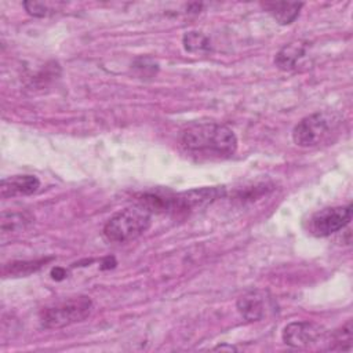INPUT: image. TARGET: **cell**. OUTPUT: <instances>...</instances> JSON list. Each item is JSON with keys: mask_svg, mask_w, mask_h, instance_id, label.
Here are the masks:
<instances>
[{"mask_svg": "<svg viewBox=\"0 0 353 353\" xmlns=\"http://www.w3.org/2000/svg\"><path fill=\"white\" fill-rule=\"evenodd\" d=\"M181 143L188 152L211 159H226L237 150L234 132L215 121L189 124L182 131Z\"/></svg>", "mask_w": 353, "mask_h": 353, "instance_id": "cell-1", "label": "cell"}, {"mask_svg": "<svg viewBox=\"0 0 353 353\" xmlns=\"http://www.w3.org/2000/svg\"><path fill=\"white\" fill-rule=\"evenodd\" d=\"M342 124V116L335 112H316L298 121L292 130V141L305 149L328 145L339 135Z\"/></svg>", "mask_w": 353, "mask_h": 353, "instance_id": "cell-2", "label": "cell"}, {"mask_svg": "<svg viewBox=\"0 0 353 353\" xmlns=\"http://www.w3.org/2000/svg\"><path fill=\"white\" fill-rule=\"evenodd\" d=\"M152 212L141 205H132L116 212L103 226V237L110 243H127L139 237L150 226Z\"/></svg>", "mask_w": 353, "mask_h": 353, "instance_id": "cell-3", "label": "cell"}, {"mask_svg": "<svg viewBox=\"0 0 353 353\" xmlns=\"http://www.w3.org/2000/svg\"><path fill=\"white\" fill-rule=\"evenodd\" d=\"M91 310L92 301L88 296H73L43 307L39 321L46 330H58L85 320Z\"/></svg>", "mask_w": 353, "mask_h": 353, "instance_id": "cell-4", "label": "cell"}, {"mask_svg": "<svg viewBox=\"0 0 353 353\" xmlns=\"http://www.w3.org/2000/svg\"><path fill=\"white\" fill-rule=\"evenodd\" d=\"M352 219V205L328 207L317 211L309 221V230L314 236L327 237L343 229Z\"/></svg>", "mask_w": 353, "mask_h": 353, "instance_id": "cell-5", "label": "cell"}, {"mask_svg": "<svg viewBox=\"0 0 353 353\" xmlns=\"http://www.w3.org/2000/svg\"><path fill=\"white\" fill-rule=\"evenodd\" d=\"M324 328L313 321H292L283 330V341L291 347H306L324 338Z\"/></svg>", "mask_w": 353, "mask_h": 353, "instance_id": "cell-6", "label": "cell"}, {"mask_svg": "<svg viewBox=\"0 0 353 353\" xmlns=\"http://www.w3.org/2000/svg\"><path fill=\"white\" fill-rule=\"evenodd\" d=\"M40 188V181L34 175H12L4 178L0 185V194L3 199L29 196L33 194Z\"/></svg>", "mask_w": 353, "mask_h": 353, "instance_id": "cell-7", "label": "cell"}, {"mask_svg": "<svg viewBox=\"0 0 353 353\" xmlns=\"http://www.w3.org/2000/svg\"><path fill=\"white\" fill-rule=\"evenodd\" d=\"M268 298L261 291H250L239 298L237 310L248 321H259L266 316Z\"/></svg>", "mask_w": 353, "mask_h": 353, "instance_id": "cell-8", "label": "cell"}, {"mask_svg": "<svg viewBox=\"0 0 353 353\" xmlns=\"http://www.w3.org/2000/svg\"><path fill=\"white\" fill-rule=\"evenodd\" d=\"M307 54V43L302 40L285 44L274 57V63L281 70H294L305 59Z\"/></svg>", "mask_w": 353, "mask_h": 353, "instance_id": "cell-9", "label": "cell"}, {"mask_svg": "<svg viewBox=\"0 0 353 353\" xmlns=\"http://www.w3.org/2000/svg\"><path fill=\"white\" fill-rule=\"evenodd\" d=\"M262 8L269 12L276 22L280 25H290L299 15L303 3H290V1H266L261 4Z\"/></svg>", "mask_w": 353, "mask_h": 353, "instance_id": "cell-10", "label": "cell"}, {"mask_svg": "<svg viewBox=\"0 0 353 353\" xmlns=\"http://www.w3.org/2000/svg\"><path fill=\"white\" fill-rule=\"evenodd\" d=\"M182 44L183 48L190 54H203L211 50L210 39L197 30L186 32L182 37Z\"/></svg>", "mask_w": 353, "mask_h": 353, "instance_id": "cell-11", "label": "cell"}, {"mask_svg": "<svg viewBox=\"0 0 353 353\" xmlns=\"http://www.w3.org/2000/svg\"><path fill=\"white\" fill-rule=\"evenodd\" d=\"M48 259H39V261H15L4 265L3 274L4 276H12V277H21L28 276L41 268L43 263H46Z\"/></svg>", "mask_w": 353, "mask_h": 353, "instance_id": "cell-12", "label": "cell"}, {"mask_svg": "<svg viewBox=\"0 0 353 353\" xmlns=\"http://www.w3.org/2000/svg\"><path fill=\"white\" fill-rule=\"evenodd\" d=\"M33 221V216L28 212H10L1 215V232H15V230H23L30 222Z\"/></svg>", "mask_w": 353, "mask_h": 353, "instance_id": "cell-13", "label": "cell"}, {"mask_svg": "<svg viewBox=\"0 0 353 353\" xmlns=\"http://www.w3.org/2000/svg\"><path fill=\"white\" fill-rule=\"evenodd\" d=\"M330 350H352V321L347 320L331 335Z\"/></svg>", "mask_w": 353, "mask_h": 353, "instance_id": "cell-14", "label": "cell"}, {"mask_svg": "<svg viewBox=\"0 0 353 353\" xmlns=\"http://www.w3.org/2000/svg\"><path fill=\"white\" fill-rule=\"evenodd\" d=\"M62 3H57V4H52V3H44V1H25L23 3V7L26 10V12L32 17H36V18H44V17H48L54 12H57V6H61Z\"/></svg>", "mask_w": 353, "mask_h": 353, "instance_id": "cell-15", "label": "cell"}, {"mask_svg": "<svg viewBox=\"0 0 353 353\" xmlns=\"http://www.w3.org/2000/svg\"><path fill=\"white\" fill-rule=\"evenodd\" d=\"M138 74L142 77V76H153L156 74L157 69H159V65L152 59V58H138L135 59L134 62V66H132Z\"/></svg>", "mask_w": 353, "mask_h": 353, "instance_id": "cell-16", "label": "cell"}, {"mask_svg": "<svg viewBox=\"0 0 353 353\" xmlns=\"http://www.w3.org/2000/svg\"><path fill=\"white\" fill-rule=\"evenodd\" d=\"M51 274H52V279H55V280H62V279L66 276V272H65L63 269H61V268H55V269H52Z\"/></svg>", "mask_w": 353, "mask_h": 353, "instance_id": "cell-17", "label": "cell"}, {"mask_svg": "<svg viewBox=\"0 0 353 353\" xmlns=\"http://www.w3.org/2000/svg\"><path fill=\"white\" fill-rule=\"evenodd\" d=\"M215 349H229V350H234V347L233 346H218V347H215Z\"/></svg>", "mask_w": 353, "mask_h": 353, "instance_id": "cell-18", "label": "cell"}]
</instances>
